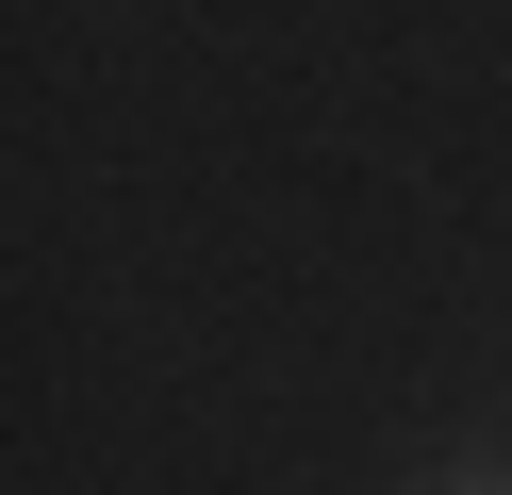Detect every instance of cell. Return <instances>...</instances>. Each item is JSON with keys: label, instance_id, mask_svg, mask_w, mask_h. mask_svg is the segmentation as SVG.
<instances>
[{"label": "cell", "instance_id": "6da1fadb", "mask_svg": "<svg viewBox=\"0 0 512 495\" xmlns=\"http://www.w3.org/2000/svg\"><path fill=\"white\" fill-rule=\"evenodd\" d=\"M463 495H512V479H463Z\"/></svg>", "mask_w": 512, "mask_h": 495}]
</instances>
